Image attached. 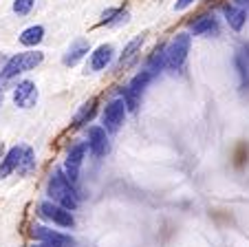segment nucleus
I'll return each instance as SVG.
<instances>
[{"mask_svg":"<svg viewBox=\"0 0 249 247\" xmlns=\"http://www.w3.org/2000/svg\"><path fill=\"white\" fill-rule=\"evenodd\" d=\"M2 102H5V95H2V91H0V106H2Z\"/></svg>","mask_w":249,"mask_h":247,"instance_id":"nucleus-27","label":"nucleus"},{"mask_svg":"<svg viewBox=\"0 0 249 247\" xmlns=\"http://www.w3.org/2000/svg\"><path fill=\"white\" fill-rule=\"evenodd\" d=\"M16 170H18L20 177H29L36 170V152L29 146H22V150H20V161Z\"/></svg>","mask_w":249,"mask_h":247,"instance_id":"nucleus-15","label":"nucleus"},{"mask_svg":"<svg viewBox=\"0 0 249 247\" xmlns=\"http://www.w3.org/2000/svg\"><path fill=\"white\" fill-rule=\"evenodd\" d=\"M47 194H49V201L62 205V208H66V210H71V212L77 210V205H80L75 186H73V183L64 177V172H62V170H55V172L49 177Z\"/></svg>","mask_w":249,"mask_h":247,"instance_id":"nucleus-1","label":"nucleus"},{"mask_svg":"<svg viewBox=\"0 0 249 247\" xmlns=\"http://www.w3.org/2000/svg\"><path fill=\"white\" fill-rule=\"evenodd\" d=\"M190 5H194V0H177L174 2V11H185Z\"/></svg>","mask_w":249,"mask_h":247,"instance_id":"nucleus-23","label":"nucleus"},{"mask_svg":"<svg viewBox=\"0 0 249 247\" xmlns=\"http://www.w3.org/2000/svg\"><path fill=\"white\" fill-rule=\"evenodd\" d=\"M240 56H243V57H245V62H247V64H249V44H247V47H245V53H240Z\"/></svg>","mask_w":249,"mask_h":247,"instance_id":"nucleus-26","label":"nucleus"},{"mask_svg":"<svg viewBox=\"0 0 249 247\" xmlns=\"http://www.w3.org/2000/svg\"><path fill=\"white\" fill-rule=\"evenodd\" d=\"M143 40H146V38H143V36H137L135 40H130V42L126 44V49H124L122 57H119V64H117V69H124V66H128L132 60H135V56H137V51H139V49H141V44H143Z\"/></svg>","mask_w":249,"mask_h":247,"instance_id":"nucleus-17","label":"nucleus"},{"mask_svg":"<svg viewBox=\"0 0 249 247\" xmlns=\"http://www.w3.org/2000/svg\"><path fill=\"white\" fill-rule=\"evenodd\" d=\"M223 14H225L227 24H230L234 31H240V29L245 27V22H247V11L236 5H225L223 7Z\"/></svg>","mask_w":249,"mask_h":247,"instance_id":"nucleus-14","label":"nucleus"},{"mask_svg":"<svg viewBox=\"0 0 249 247\" xmlns=\"http://www.w3.org/2000/svg\"><path fill=\"white\" fill-rule=\"evenodd\" d=\"M86 148L90 150L93 157H104L108 152V133L104 126H90L86 133Z\"/></svg>","mask_w":249,"mask_h":247,"instance_id":"nucleus-7","label":"nucleus"},{"mask_svg":"<svg viewBox=\"0 0 249 247\" xmlns=\"http://www.w3.org/2000/svg\"><path fill=\"white\" fill-rule=\"evenodd\" d=\"M44 40V27H40V24H33V27L24 29L22 33H20V44L22 47H36V44H40Z\"/></svg>","mask_w":249,"mask_h":247,"instance_id":"nucleus-16","label":"nucleus"},{"mask_svg":"<svg viewBox=\"0 0 249 247\" xmlns=\"http://www.w3.org/2000/svg\"><path fill=\"white\" fill-rule=\"evenodd\" d=\"M115 14H117V9H108V11H104V16H102V20H99V24H108V27H110V22H113Z\"/></svg>","mask_w":249,"mask_h":247,"instance_id":"nucleus-22","label":"nucleus"},{"mask_svg":"<svg viewBox=\"0 0 249 247\" xmlns=\"http://www.w3.org/2000/svg\"><path fill=\"white\" fill-rule=\"evenodd\" d=\"M42 60H44L42 51H22V53H18V56L5 60V66H2V71H0V79H11L20 73H27V71H31V69H36V66L42 64Z\"/></svg>","mask_w":249,"mask_h":247,"instance_id":"nucleus-2","label":"nucleus"},{"mask_svg":"<svg viewBox=\"0 0 249 247\" xmlns=\"http://www.w3.org/2000/svg\"><path fill=\"white\" fill-rule=\"evenodd\" d=\"M31 238H36L38 243H60V245H73V238L66 236V234L57 232V229H51V228H44V225H31Z\"/></svg>","mask_w":249,"mask_h":247,"instance_id":"nucleus-9","label":"nucleus"},{"mask_svg":"<svg viewBox=\"0 0 249 247\" xmlns=\"http://www.w3.org/2000/svg\"><path fill=\"white\" fill-rule=\"evenodd\" d=\"M84 154H86V144H75L69 150V154H66L62 172H64V177L69 179L73 186L80 181V168H82V163H84Z\"/></svg>","mask_w":249,"mask_h":247,"instance_id":"nucleus-6","label":"nucleus"},{"mask_svg":"<svg viewBox=\"0 0 249 247\" xmlns=\"http://www.w3.org/2000/svg\"><path fill=\"white\" fill-rule=\"evenodd\" d=\"M190 44H192V36L190 33H177L172 38V42L165 47V56H168L165 69H170L172 73L183 69L185 60H188V53H190Z\"/></svg>","mask_w":249,"mask_h":247,"instance_id":"nucleus-3","label":"nucleus"},{"mask_svg":"<svg viewBox=\"0 0 249 247\" xmlns=\"http://www.w3.org/2000/svg\"><path fill=\"white\" fill-rule=\"evenodd\" d=\"M20 150H22V146H14V148L7 150L5 157L0 159V179H7L11 172H16L20 161Z\"/></svg>","mask_w":249,"mask_h":247,"instance_id":"nucleus-13","label":"nucleus"},{"mask_svg":"<svg viewBox=\"0 0 249 247\" xmlns=\"http://www.w3.org/2000/svg\"><path fill=\"white\" fill-rule=\"evenodd\" d=\"M126 113H128V108H126V104H124L122 97L110 99L102 113V121H104L106 133H117L119 128H122L124 119H126Z\"/></svg>","mask_w":249,"mask_h":247,"instance_id":"nucleus-5","label":"nucleus"},{"mask_svg":"<svg viewBox=\"0 0 249 247\" xmlns=\"http://www.w3.org/2000/svg\"><path fill=\"white\" fill-rule=\"evenodd\" d=\"M38 212L42 219L51 221V223L57 225V228H64V229L75 228V216H73V212L62 208V205H57V203H53V201H42V203L38 205Z\"/></svg>","mask_w":249,"mask_h":247,"instance_id":"nucleus-4","label":"nucleus"},{"mask_svg":"<svg viewBox=\"0 0 249 247\" xmlns=\"http://www.w3.org/2000/svg\"><path fill=\"white\" fill-rule=\"evenodd\" d=\"M194 36H210V33H218V20L214 16H198L196 20L190 22Z\"/></svg>","mask_w":249,"mask_h":247,"instance_id":"nucleus-12","label":"nucleus"},{"mask_svg":"<svg viewBox=\"0 0 249 247\" xmlns=\"http://www.w3.org/2000/svg\"><path fill=\"white\" fill-rule=\"evenodd\" d=\"M14 104L18 108H33L38 104V86L31 79H22L14 89Z\"/></svg>","mask_w":249,"mask_h":247,"instance_id":"nucleus-8","label":"nucleus"},{"mask_svg":"<svg viewBox=\"0 0 249 247\" xmlns=\"http://www.w3.org/2000/svg\"><path fill=\"white\" fill-rule=\"evenodd\" d=\"M234 5L240 9H249V0H234Z\"/></svg>","mask_w":249,"mask_h":247,"instance_id":"nucleus-25","label":"nucleus"},{"mask_svg":"<svg viewBox=\"0 0 249 247\" xmlns=\"http://www.w3.org/2000/svg\"><path fill=\"white\" fill-rule=\"evenodd\" d=\"M90 51V44L89 40H84V38H80V40H75V42L69 47V51L64 53V57H62V62H64V66H75L80 60H84L86 56H89Z\"/></svg>","mask_w":249,"mask_h":247,"instance_id":"nucleus-10","label":"nucleus"},{"mask_svg":"<svg viewBox=\"0 0 249 247\" xmlns=\"http://www.w3.org/2000/svg\"><path fill=\"white\" fill-rule=\"evenodd\" d=\"M33 247H64V245H60V243H36V245Z\"/></svg>","mask_w":249,"mask_h":247,"instance_id":"nucleus-24","label":"nucleus"},{"mask_svg":"<svg viewBox=\"0 0 249 247\" xmlns=\"http://www.w3.org/2000/svg\"><path fill=\"white\" fill-rule=\"evenodd\" d=\"M113 47L110 44H102L97 47L93 53H90V60H89V69L90 71H104L106 66L113 62Z\"/></svg>","mask_w":249,"mask_h":247,"instance_id":"nucleus-11","label":"nucleus"},{"mask_svg":"<svg viewBox=\"0 0 249 247\" xmlns=\"http://www.w3.org/2000/svg\"><path fill=\"white\" fill-rule=\"evenodd\" d=\"M95 111H97V102H95V99L86 102L84 106L80 108V113L75 115V119H73V126H84V124H89L95 117Z\"/></svg>","mask_w":249,"mask_h":247,"instance_id":"nucleus-19","label":"nucleus"},{"mask_svg":"<svg viewBox=\"0 0 249 247\" xmlns=\"http://www.w3.org/2000/svg\"><path fill=\"white\" fill-rule=\"evenodd\" d=\"M165 62H168V56H165V44H159V47L152 51V56L148 57V71L152 75L159 73V71L165 69Z\"/></svg>","mask_w":249,"mask_h":247,"instance_id":"nucleus-18","label":"nucleus"},{"mask_svg":"<svg viewBox=\"0 0 249 247\" xmlns=\"http://www.w3.org/2000/svg\"><path fill=\"white\" fill-rule=\"evenodd\" d=\"M234 62H236V69H238L240 77H243V86H247V84H249V64L245 62V57L240 56V53L236 56V60H234Z\"/></svg>","mask_w":249,"mask_h":247,"instance_id":"nucleus-20","label":"nucleus"},{"mask_svg":"<svg viewBox=\"0 0 249 247\" xmlns=\"http://www.w3.org/2000/svg\"><path fill=\"white\" fill-rule=\"evenodd\" d=\"M33 5H36V0H14V11L18 16H27L33 9Z\"/></svg>","mask_w":249,"mask_h":247,"instance_id":"nucleus-21","label":"nucleus"}]
</instances>
